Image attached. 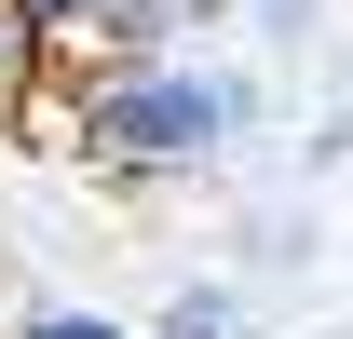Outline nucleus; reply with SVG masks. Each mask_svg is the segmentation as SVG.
<instances>
[{"instance_id":"nucleus-1","label":"nucleus","mask_w":353,"mask_h":339,"mask_svg":"<svg viewBox=\"0 0 353 339\" xmlns=\"http://www.w3.org/2000/svg\"><path fill=\"white\" fill-rule=\"evenodd\" d=\"M54 123H68V150L109 176H204L231 163V136L259 123V82L245 68H218V54H95V68H68V95H54Z\"/></svg>"},{"instance_id":"nucleus-2","label":"nucleus","mask_w":353,"mask_h":339,"mask_svg":"<svg viewBox=\"0 0 353 339\" xmlns=\"http://www.w3.org/2000/svg\"><path fill=\"white\" fill-rule=\"evenodd\" d=\"M0 14H14V28H28L41 54H68V68H95V54H163L190 0H0Z\"/></svg>"},{"instance_id":"nucleus-3","label":"nucleus","mask_w":353,"mask_h":339,"mask_svg":"<svg viewBox=\"0 0 353 339\" xmlns=\"http://www.w3.org/2000/svg\"><path fill=\"white\" fill-rule=\"evenodd\" d=\"M136 339H245V298H231V285H176V312L136 326Z\"/></svg>"},{"instance_id":"nucleus-4","label":"nucleus","mask_w":353,"mask_h":339,"mask_svg":"<svg viewBox=\"0 0 353 339\" xmlns=\"http://www.w3.org/2000/svg\"><path fill=\"white\" fill-rule=\"evenodd\" d=\"M14 339H136V326H123V312H95V298H41Z\"/></svg>"},{"instance_id":"nucleus-5","label":"nucleus","mask_w":353,"mask_h":339,"mask_svg":"<svg viewBox=\"0 0 353 339\" xmlns=\"http://www.w3.org/2000/svg\"><path fill=\"white\" fill-rule=\"evenodd\" d=\"M41 68H54V54H41V41H28V28H14V14H0V109H14V95L41 82Z\"/></svg>"}]
</instances>
